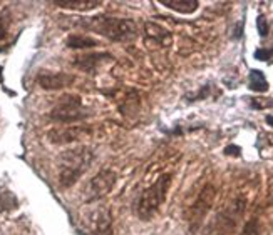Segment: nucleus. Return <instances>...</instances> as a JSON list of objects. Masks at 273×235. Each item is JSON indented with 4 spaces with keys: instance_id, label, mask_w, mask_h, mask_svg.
Returning a JSON list of instances; mask_svg holds the SVG:
<instances>
[{
    "instance_id": "nucleus-3",
    "label": "nucleus",
    "mask_w": 273,
    "mask_h": 235,
    "mask_svg": "<svg viewBox=\"0 0 273 235\" xmlns=\"http://www.w3.org/2000/svg\"><path fill=\"white\" fill-rule=\"evenodd\" d=\"M169 185H171V175L165 174L156 180L153 185L147 187L143 192L138 203H136V214H138V217L141 220H151L154 217L156 212L159 210V207L163 205V202L166 200Z\"/></svg>"
},
{
    "instance_id": "nucleus-12",
    "label": "nucleus",
    "mask_w": 273,
    "mask_h": 235,
    "mask_svg": "<svg viewBox=\"0 0 273 235\" xmlns=\"http://www.w3.org/2000/svg\"><path fill=\"white\" fill-rule=\"evenodd\" d=\"M56 5L61 7V9L89 12L97 9L99 5H103V2L101 0H59V2H56Z\"/></svg>"
},
{
    "instance_id": "nucleus-24",
    "label": "nucleus",
    "mask_w": 273,
    "mask_h": 235,
    "mask_svg": "<svg viewBox=\"0 0 273 235\" xmlns=\"http://www.w3.org/2000/svg\"><path fill=\"white\" fill-rule=\"evenodd\" d=\"M267 124L273 127V115H267Z\"/></svg>"
},
{
    "instance_id": "nucleus-5",
    "label": "nucleus",
    "mask_w": 273,
    "mask_h": 235,
    "mask_svg": "<svg viewBox=\"0 0 273 235\" xmlns=\"http://www.w3.org/2000/svg\"><path fill=\"white\" fill-rule=\"evenodd\" d=\"M245 207H247L245 197H236L228 205H225V209H221L220 214L216 215V222H214L216 232L220 235H230L235 232L245 214Z\"/></svg>"
},
{
    "instance_id": "nucleus-20",
    "label": "nucleus",
    "mask_w": 273,
    "mask_h": 235,
    "mask_svg": "<svg viewBox=\"0 0 273 235\" xmlns=\"http://www.w3.org/2000/svg\"><path fill=\"white\" fill-rule=\"evenodd\" d=\"M9 25H10V20H9L7 12H0V42H2L3 38L7 37V34H9Z\"/></svg>"
},
{
    "instance_id": "nucleus-7",
    "label": "nucleus",
    "mask_w": 273,
    "mask_h": 235,
    "mask_svg": "<svg viewBox=\"0 0 273 235\" xmlns=\"http://www.w3.org/2000/svg\"><path fill=\"white\" fill-rule=\"evenodd\" d=\"M85 230L92 235H112V212L109 205H96L83 218Z\"/></svg>"
},
{
    "instance_id": "nucleus-21",
    "label": "nucleus",
    "mask_w": 273,
    "mask_h": 235,
    "mask_svg": "<svg viewBox=\"0 0 273 235\" xmlns=\"http://www.w3.org/2000/svg\"><path fill=\"white\" fill-rule=\"evenodd\" d=\"M256 27H258V34L261 37H267L268 35V22H267V17L265 15H258V18H256Z\"/></svg>"
},
{
    "instance_id": "nucleus-15",
    "label": "nucleus",
    "mask_w": 273,
    "mask_h": 235,
    "mask_svg": "<svg viewBox=\"0 0 273 235\" xmlns=\"http://www.w3.org/2000/svg\"><path fill=\"white\" fill-rule=\"evenodd\" d=\"M146 32H147V37H151L154 42H158L161 45H168L171 42L169 32L166 29H163V27L156 25V23H146Z\"/></svg>"
},
{
    "instance_id": "nucleus-25",
    "label": "nucleus",
    "mask_w": 273,
    "mask_h": 235,
    "mask_svg": "<svg viewBox=\"0 0 273 235\" xmlns=\"http://www.w3.org/2000/svg\"><path fill=\"white\" fill-rule=\"evenodd\" d=\"M2 72H3V69L0 67V82H2Z\"/></svg>"
},
{
    "instance_id": "nucleus-23",
    "label": "nucleus",
    "mask_w": 273,
    "mask_h": 235,
    "mask_svg": "<svg viewBox=\"0 0 273 235\" xmlns=\"http://www.w3.org/2000/svg\"><path fill=\"white\" fill-rule=\"evenodd\" d=\"M225 154L226 155H235V157H240L241 155V148L236 147V145H228L225 148Z\"/></svg>"
},
{
    "instance_id": "nucleus-8",
    "label": "nucleus",
    "mask_w": 273,
    "mask_h": 235,
    "mask_svg": "<svg viewBox=\"0 0 273 235\" xmlns=\"http://www.w3.org/2000/svg\"><path fill=\"white\" fill-rule=\"evenodd\" d=\"M116 180H118V175H116L114 170H111V168H103V170H99L94 177L91 179L87 189H85V202L92 203L96 200H101L104 195H107L109 192L112 190Z\"/></svg>"
},
{
    "instance_id": "nucleus-6",
    "label": "nucleus",
    "mask_w": 273,
    "mask_h": 235,
    "mask_svg": "<svg viewBox=\"0 0 273 235\" xmlns=\"http://www.w3.org/2000/svg\"><path fill=\"white\" fill-rule=\"evenodd\" d=\"M214 197H216V190H214V187L213 185H206L205 189L200 192V195H198V199L194 200L193 205L189 207L188 222H189L191 232H196V230L201 227L205 217L208 215L210 210H211Z\"/></svg>"
},
{
    "instance_id": "nucleus-11",
    "label": "nucleus",
    "mask_w": 273,
    "mask_h": 235,
    "mask_svg": "<svg viewBox=\"0 0 273 235\" xmlns=\"http://www.w3.org/2000/svg\"><path fill=\"white\" fill-rule=\"evenodd\" d=\"M111 58L109 54H87V55H77L74 57L72 65L77 67L79 70H84V72H94L97 69V65L103 62V58Z\"/></svg>"
},
{
    "instance_id": "nucleus-22",
    "label": "nucleus",
    "mask_w": 273,
    "mask_h": 235,
    "mask_svg": "<svg viewBox=\"0 0 273 235\" xmlns=\"http://www.w3.org/2000/svg\"><path fill=\"white\" fill-rule=\"evenodd\" d=\"M270 57H273V50L258 49V50L255 52V58H256V60H268Z\"/></svg>"
},
{
    "instance_id": "nucleus-10",
    "label": "nucleus",
    "mask_w": 273,
    "mask_h": 235,
    "mask_svg": "<svg viewBox=\"0 0 273 235\" xmlns=\"http://www.w3.org/2000/svg\"><path fill=\"white\" fill-rule=\"evenodd\" d=\"M37 82L42 89L45 90H59L69 87L74 82V75L65 72H45L37 77Z\"/></svg>"
},
{
    "instance_id": "nucleus-4",
    "label": "nucleus",
    "mask_w": 273,
    "mask_h": 235,
    "mask_svg": "<svg viewBox=\"0 0 273 235\" xmlns=\"http://www.w3.org/2000/svg\"><path fill=\"white\" fill-rule=\"evenodd\" d=\"M87 115H89V112L84 110L83 99H81L79 95H74V93L62 95L59 102L56 104V107L50 110V119L56 120V122H62V124L79 122V120L85 119Z\"/></svg>"
},
{
    "instance_id": "nucleus-2",
    "label": "nucleus",
    "mask_w": 273,
    "mask_h": 235,
    "mask_svg": "<svg viewBox=\"0 0 273 235\" xmlns=\"http://www.w3.org/2000/svg\"><path fill=\"white\" fill-rule=\"evenodd\" d=\"M85 25L112 42H129L136 37V32H138L134 22L121 17H103V15H99V17H92L91 20L85 22Z\"/></svg>"
},
{
    "instance_id": "nucleus-14",
    "label": "nucleus",
    "mask_w": 273,
    "mask_h": 235,
    "mask_svg": "<svg viewBox=\"0 0 273 235\" xmlns=\"http://www.w3.org/2000/svg\"><path fill=\"white\" fill-rule=\"evenodd\" d=\"M96 38L89 37V35H83V34H72L67 37V47L71 49H92V47H97Z\"/></svg>"
},
{
    "instance_id": "nucleus-13",
    "label": "nucleus",
    "mask_w": 273,
    "mask_h": 235,
    "mask_svg": "<svg viewBox=\"0 0 273 235\" xmlns=\"http://www.w3.org/2000/svg\"><path fill=\"white\" fill-rule=\"evenodd\" d=\"M161 3L171 10H176L179 14H193L198 9V0H161Z\"/></svg>"
},
{
    "instance_id": "nucleus-9",
    "label": "nucleus",
    "mask_w": 273,
    "mask_h": 235,
    "mask_svg": "<svg viewBox=\"0 0 273 235\" xmlns=\"http://www.w3.org/2000/svg\"><path fill=\"white\" fill-rule=\"evenodd\" d=\"M91 135L89 128L83 125H62V127H54L47 132V139L57 145H65V144L77 142V140L87 139Z\"/></svg>"
},
{
    "instance_id": "nucleus-19",
    "label": "nucleus",
    "mask_w": 273,
    "mask_h": 235,
    "mask_svg": "<svg viewBox=\"0 0 273 235\" xmlns=\"http://www.w3.org/2000/svg\"><path fill=\"white\" fill-rule=\"evenodd\" d=\"M250 105L256 110H263V108L273 107V100L268 97H255V99H250Z\"/></svg>"
},
{
    "instance_id": "nucleus-17",
    "label": "nucleus",
    "mask_w": 273,
    "mask_h": 235,
    "mask_svg": "<svg viewBox=\"0 0 273 235\" xmlns=\"http://www.w3.org/2000/svg\"><path fill=\"white\" fill-rule=\"evenodd\" d=\"M19 200L17 197L7 189H0V209L2 210H12L17 209Z\"/></svg>"
},
{
    "instance_id": "nucleus-18",
    "label": "nucleus",
    "mask_w": 273,
    "mask_h": 235,
    "mask_svg": "<svg viewBox=\"0 0 273 235\" xmlns=\"http://www.w3.org/2000/svg\"><path fill=\"white\" fill-rule=\"evenodd\" d=\"M261 229H260V220L258 218H252V220H248L245 227L241 229V232L238 235H260Z\"/></svg>"
},
{
    "instance_id": "nucleus-1",
    "label": "nucleus",
    "mask_w": 273,
    "mask_h": 235,
    "mask_svg": "<svg viewBox=\"0 0 273 235\" xmlns=\"http://www.w3.org/2000/svg\"><path fill=\"white\" fill-rule=\"evenodd\" d=\"M94 154L89 147L69 148L61 155L59 160V183L64 189H69L85 174L92 163Z\"/></svg>"
},
{
    "instance_id": "nucleus-16",
    "label": "nucleus",
    "mask_w": 273,
    "mask_h": 235,
    "mask_svg": "<svg viewBox=\"0 0 273 235\" xmlns=\"http://www.w3.org/2000/svg\"><path fill=\"white\" fill-rule=\"evenodd\" d=\"M248 78H250L248 87L252 90H255V92H267L268 90V82H267V78H265L261 70H256V69L252 70Z\"/></svg>"
}]
</instances>
